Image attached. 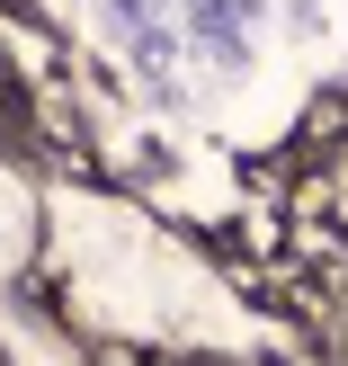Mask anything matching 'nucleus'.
I'll return each mask as SVG.
<instances>
[{"label":"nucleus","mask_w":348,"mask_h":366,"mask_svg":"<svg viewBox=\"0 0 348 366\" xmlns=\"http://www.w3.org/2000/svg\"><path fill=\"white\" fill-rule=\"evenodd\" d=\"M242 18H250L242 0H188V27L206 36V45L224 54V63H242Z\"/></svg>","instance_id":"f257e3e1"}]
</instances>
